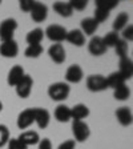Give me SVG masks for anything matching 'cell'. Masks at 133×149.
<instances>
[{
	"label": "cell",
	"instance_id": "1",
	"mask_svg": "<svg viewBox=\"0 0 133 149\" xmlns=\"http://www.w3.org/2000/svg\"><path fill=\"white\" fill-rule=\"evenodd\" d=\"M71 88L67 83L63 81H57L49 85L48 88V96L53 100V101H64L65 99H68Z\"/></svg>",
	"mask_w": 133,
	"mask_h": 149
},
{
	"label": "cell",
	"instance_id": "2",
	"mask_svg": "<svg viewBox=\"0 0 133 149\" xmlns=\"http://www.w3.org/2000/svg\"><path fill=\"white\" fill-rule=\"evenodd\" d=\"M16 29H17V22L15 19L12 17L4 19L3 22L0 23V39H1V43L12 40Z\"/></svg>",
	"mask_w": 133,
	"mask_h": 149
},
{
	"label": "cell",
	"instance_id": "3",
	"mask_svg": "<svg viewBox=\"0 0 133 149\" xmlns=\"http://www.w3.org/2000/svg\"><path fill=\"white\" fill-rule=\"evenodd\" d=\"M67 32L68 31H67L63 25L52 24V25H48V27H47V29L44 31V36H47L51 41H55V43L60 44L61 41L65 40Z\"/></svg>",
	"mask_w": 133,
	"mask_h": 149
},
{
	"label": "cell",
	"instance_id": "4",
	"mask_svg": "<svg viewBox=\"0 0 133 149\" xmlns=\"http://www.w3.org/2000/svg\"><path fill=\"white\" fill-rule=\"evenodd\" d=\"M87 88L91 92H102V91L108 89V84L107 79L102 74H91L87 77Z\"/></svg>",
	"mask_w": 133,
	"mask_h": 149
},
{
	"label": "cell",
	"instance_id": "5",
	"mask_svg": "<svg viewBox=\"0 0 133 149\" xmlns=\"http://www.w3.org/2000/svg\"><path fill=\"white\" fill-rule=\"evenodd\" d=\"M72 133H73L76 141L84 143L89 139L91 129L85 121H73L72 123Z\"/></svg>",
	"mask_w": 133,
	"mask_h": 149
},
{
	"label": "cell",
	"instance_id": "6",
	"mask_svg": "<svg viewBox=\"0 0 133 149\" xmlns=\"http://www.w3.org/2000/svg\"><path fill=\"white\" fill-rule=\"evenodd\" d=\"M32 87H33V80L29 74H25L24 77L20 80V83L16 85V93L19 97L22 99H27L32 92Z\"/></svg>",
	"mask_w": 133,
	"mask_h": 149
},
{
	"label": "cell",
	"instance_id": "7",
	"mask_svg": "<svg viewBox=\"0 0 133 149\" xmlns=\"http://www.w3.org/2000/svg\"><path fill=\"white\" fill-rule=\"evenodd\" d=\"M19 53V45L15 40H8V41H3L0 44V55L7 59H13L16 57Z\"/></svg>",
	"mask_w": 133,
	"mask_h": 149
},
{
	"label": "cell",
	"instance_id": "8",
	"mask_svg": "<svg viewBox=\"0 0 133 149\" xmlns=\"http://www.w3.org/2000/svg\"><path fill=\"white\" fill-rule=\"evenodd\" d=\"M48 55H49L51 60L56 64H63L67 59V55H65V49L64 47L59 43H55L49 47V49H48Z\"/></svg>",
	"mask_w": 133,
	"mask_h": 149
},
{
	"label": "cell",
	"instance_id": "9",
	"mask_svg": "<svg viewBox=\"0 0 133 149\" xmlns=\"http://www.w3.org/2000/svg\"><path fill=\"white\" fill-rule=\"evenodd\" d=\"M29 13H31V17L35 23H43L47 19V16H48V7L43 3L35 1Z\"/></svg>",
	"mask_w": 133,
	"mask_h": 149
},
{
	"label": "cell",
	"instance_id": "10",
	"mask_svg": "<svg viewBox=\"0 0 133 149\" xmlns=\"http://www.w3.org/2000/svg\"><path fill=\"white\" fill-rule=\"evenodd\" d=\"M35 123V113L33 108L24 109L23 112H20L17 116V127L20 129H27L28 127H31Z\"/></svg>",
	"mask_w": 133,
	"mask_h": 149
},
{
	"label": "cell",
	"instance_id": "11",
	"mask_svg": "<svg viewBox=\"0 0 133 149\" xmlns=\"http://www.w3.org/2000/svg\"><path fill=\"white\" fill-rule=\"evenodd\" d=\"M84 77V72L79 64H72L71 67H68L67 72H65V80L68 83L72 84H77L83 80Z\"/></svg>",
	"mask_w": 133,
	"mask_h": 149
},
{
	"label": "cell",
	"instance_id": "12",
	"mask_svg": "<svg viewBox=\"0 0 133 149\" xmlns=\"http://www.w3.org/2000/svg\"><path fill=\"white\" fill-rule=\"evenodd\" d=\"M24 76H25V72L22 65H13L8 72L7 83H8V85H11V87H16Z\"/></svg>",
	"mask_w": 133,
	"mask_h": 149
},
{
	"label": "cell",
	"instance_id": "13",
	"mask_svg": "<svg viewBox=\"0 0 133 149\" xmlns=\"http://www.w3.org/2000/svg\"><path fill=\"white\" fill-rule=\"evenodd\" d=\"M88 51L93 56H101L107 52V47L102 43V39L100 36H93L88 43Z\"/></svg>",
	"mask_w": 133,
	"mask_h": 149
},
{
	"label": "cell",
	"instance_id": "14",
	"mask_svg": "<svg viewBox=\"0 0 133 149\" xmlns=\"http://www.w3.org/2000/svg\"><path fill=\"white\" fill-rule=\"evenodd\" d=\"M33 113H35V123L37 124V127L40 129H45L49 125L51 121L49 112L44 108H33Z\"/></svg>",
	"mask_w": 133,
	"mask_h": 149
},
{
	"label": "cell",
	"instance_id": "15",
	"mask_svg": "<svg viewBox=\"0 0 133 149\" xmlns=\"http://www.w3.org/2000/svg\"><path fill=\"white\" fill-rule=\"evenodd\" d=\"M118 73L124 77V80H129V79H132L133 76V63L132 60L128 57V56H125V57H121L120 59V63H118Z\"/></svg>",
	"mask_w": 133,
	"mask_h": 149
},
{
	"label": "cell",
	"instance_id": "16",
	"mask_svg": "<svg viewBox=\"0 0 133 149\" xmlns=\"http://www.w3.org/2000/svg\"><path fill=\"white\" fill-rule=\"evenodd\" d=\"M116 118L123 127H129L133 121V115L128 107H121L116 111Z\"/></svg>",
	"mask_w": 133,
	"mask_h": 149
},
{
	"label": "cell",
	"instance_id": "17",
	"mask_svg": "<svg viewBox=\"0 0 133 149\" xmlns=\"http://www.w3.org/2000/svg\"><path fill=\"white\" fill-rule=\"evenodd\" d=\"M65 40L71 43L72 45L76 47H83L85 44V35L80 31V29H71L67 32V37Z\"/></svg>",
	"mask_w": 133,
	"mask_h": 149
},
{
	"label": "cell",
	"instance_id": "18",
	"mask_svg": "<svg viewBox=\"0 0 133 149\" xmlns=\"http://www.w3.org/2000/svg\"><path fill=\"white\" fill-rule=\"evenodd\" d=\"M89 108L85 104H76L71 108V118H73V121H83L89 116Z\"/></svg>",
	"mask_w": 133,
	"mask_h": 149
},
{
	"label": "cell",
	"instance_id": "19",
	"mask_svg": "<svg viewBox=\"0 0 133 149\" xmlns=\"http://www.w3.org/2000/svg\"><path fill=\"white\" fill-rule=\"evenodd\" d=\"M99 28V23L93 17H85L81 20V28L80 31L83 32L85 36H92Z\"/></svg>",
	"mask_w": 133,
	"mask_h": 149
},
{
	"label": "cell",
	"instance_id": "20",
	"mask_svg": "<svg viewBox=\"0 0 133 149\" xmlns=\"http://www.w3.org/2000/svg\"><path fill=\"white\" fill-rule=\"evenodd\" d=\"M17 139L27 146L36 145V144H39V141H40V136H39V133L35 132V130H27V132H23Z\"/></svg>",
	"mask_w": 133,
	"mask_h": 149
},
{
	"label": "cell",
	"instance_id": "21",
	"mask_svg": "<svg viewBox=\"0 0 133 149\" xmlns=\"http://www.w3.org/2000/svg\"><path fill=\"white\" fill-rule=\"evenodd\" d=\"M53 115H55V118L59 121V123H68V121L71 120V108L60 104V105L56 107Z\"/></svg>",
	"mask_w": 133,
	"mask_h": 149
},
{
	"label": "cell",
	"instance_id": "22",
	"mask_svg": "<svg viewBox=\"0 0 133 149\" xmlns=\"http://www.w3.org/2000/svg\"><path fill=\"white\" fill-rule=\"evenodd\" d=\"M53 11L61 17H69L73 13V9L69 6V3H64V1H56L53 4Z\"/></svg>",
	"mask_w": 133,
	"mask_h": 149
},
{
	"label": "cell",
	"instance_id": "23",
	"mask_svg": "<svg viewBox=\"0 0 133 149\" xmlns=\"http://www.w3.org/2000/svg\"><path fill=\"white\" fill-rule=\"evenodd\" d=\"M44 39V31L41 28H35L32 31H29L25 36V40H27L28 45H32V44H40L41 40Z\"/></svg>",
	"mask_w": 133,
	"mask_h": 149
},
{
	"label": "cell",
	"instance_id": "24",
	"mask_svg": "<svg viewBox=\"0 0 133 149\" xmlns=\"http://www.w3.org/2000/svg\"><path fill=\"white\" fill-rule=\"evenodd\" d=\"M129 23V15L127 12H121L116 16L115 22H113V32L118 33L120 31H123Z\"/></svg>",
	"mask_w": 133,
	"mask_h": 149
},
{
	"label": "cell",
	"instance_id": "25",
	"mask_svg": "<svg viewBox=\"0 0 133 149\" xmlns=\"http://www.w3.org/2000/svg\"><path fill=\"white\" fill-rule=\"evenodd\" d=\"M113 96L118 101H125L130 97V89L127 84H121L113 89Z\"/></svg>",
	"mask_w": 133,
	"mask_h": 149
},
{
	"label": "cell",
	"instance_id": "26",
	"mask_svg": "<svg viewBox=\"0 0 133 149\" xmlns=\"http://www.w3.org/2000/svg\"><path fill=\"white\" fill-rule=\"evenodd\" d=\"M107 79V84H108V88H112V89H115L116 87H118V85H121V84H125V80L124 77L121 76L118 72H113V73H111Z\"/></svg>",
	"mask_w": 133,
	"mask_h": 149
},
{
	"label": "cell",
	"instance_id": "27",
	"mask_svg": "<svg viewBox=\"0 0 133 149\" xmlns=\"http://www.w3.org/2000/svg\"><path fill=\"white\" fill-rule=\"evenodd\" d=\"M43 53V47L40 44H32V45H28L24 51V55L29 59H36Z\"/></svg>",
	"mask_w": 133,
	"mask_h": 149
},
{
	"label": "cell",
	"instance_id": "28",
	"mask_svg": "<svg viewBox=\"0 0 133 149\" xmlns=\"http://www.w3.org/2000/svg\"><path fill=\"white\" fill-rule=\"evenodd\" d=\"M118 6V0H96V8H101L111 12Z\"/></svg>",
	"mask_w": 133,
	"mask_h": 149
},
{
	"label": "cell",
	"instance_id": "29",
	"mask_svg": "<svg viewBox=\"0 0 133 149\" xmlns=\"http://www.w3.org/2000/svg\"><path fill=\"white\" fill-rule=\"evenodd\" d=\"M102 39V43H104V45L107 47V49H108L109 47H115L116 45V43L118 41V33H116V32H108V33L105 35L104 37H101Z\"/></svg>",
	"mask_w": 133,
	"mask_h": 149
},
{
	"label": "cell",
	"instance_id": "30",
	"mask_svg": "<svg viewBox=\"0 0 133 149\" xmlns=\"http://www.w3.org/2000/svg\"><path fill=\"white\" fill-rule=\"evenodd\" d=\"M116 51V55L118 56V57H125L127 56V52H128V43L127 41H124L123 39H118V41L116 43V45L113 47Z\"/></svg>",
	"mask_w": 133,
	"mask_h": 149
},
{
	"label": "cell",
	"instance_id": "31",
	"mask_svg": "<svg viewBox=\"0 0 133 149\" xmlns=\"http://www.w3.org/2000/svg\"><path fill=\"white\" fill-rule=\"evenodd\" d=\"M109 11H105V9H101V8H96L95 9V16H93V19L96 20L97 23H102V22H105L107 19L109 17Z\"/></svg>",
	"mask_w": 133,
	"mask_h": 149
},
{
	"label": "cell",
	"instance_id": "32",
	"mask_svg": "<svg viewBox=\"0 0 133 149\" xmlns=\"http://www.w3.org/2000/svg\"><path fill=\"white\" fill-rule=\"evenodd\" d=\"M9 140V130L6 125L0 124V148H3L6 144H8Z\"/></svg>",
	"mask_w": 133,
	"mask_h": 149
},
{
	"label": "cell",
	"instance_id": "33",
	"mask_svg": "<svg viewBox=\"0 0 133 149\" xmlns=\"http://www.w3.org/2000/svg\"><path fill=\"white\" fill-rule=\"evenodd\" d=\"M69 6L72 7V9H76V11H83V9L87 8L88 6V1L87 0H71V1H68Z\"/></svg>",
	"mask_w": 133,
	"mask_h": 149
},
{
	"label": "cell",
	"instance_id": "34",
	"mask_svg": "<svg viewBox=\"0 0 133 149\" xmlns=\"http://www.w3.org/2000/svg\"><path fill=\"white\" fill-rule=\"evenodd\" d=\"M8 149H28V146L24 145V144L16 137V139L8 140Z\"/></svg>",
	"mask_w": 133,
	"mask_h": 149
},
{
	"label": "cell",
	"instance_id": "35",
	"mask_svg": "<svg viewBox=\"0 0 133 149\" xmlns=\"http://www.w3.org/2000/svg\"><path fill=\"white\" fill-rule=\"evenodd\" d=\"M123 40L127 41V43L133 40V25L132 24H128L123 29Z\"/></svg>",
	"mask_w": 133,
	"mask_h": 149
},
{
	"label": "cell",
	"instance_id": "36",
	"mask_svg": "<svg viewBox=\"0 0 133 149\" xmlns=\"http://www.w3.org/2000/svg\"><path fill=\"white\" fill-rule=\"evenodd\" d=\"M33 4H35V0H20V8L24 12H31Z\"/></svg>",
	"mask_w": 133,
	"mask_h": 149
},
{
	"label": "cell",
	"instance_id": "37",
	"mask_svg": "<svg viewBox=\"0 0 133 149\" xmlns=\"http://www.w3.org/2000/svg\"><path fill=\"white\" fill-rule=\"evenodd\" d=\"M76 148V141L75 140H67L64 143H61L57 149H75Z\"/></svg>",
	"mask_w": 133,
	"mask_h": 149
},
{
	"label": "cell",
	"instance_id": "38",
	"mask_svg": "<svg viewBox=\"0 0 133 149\" xmlns=\"http://www.w3.org/2000/svg\"><path fill=\"white\" fill-rule=\"evenodd\" d=\"M39 149H52V143L49 139H43L39 141Z\"/></svg>",
	"mask_w": 133,
	"mask_h": 149
},
{
	"label": "cell",
	"instance_id": "39",
	"mask_svg": "<svg viewBox=\"0 0 133 149\" xmlns=\"http://www.w3.org/2000/svg\"><path fill=\"white\" fill-rule=\"evenodd\" d=\"M1 111H3V102L0 101V112H1Z\"/></svg>",
	"mask_w": 133,
	"mask_h": 149
}]
</instances>
